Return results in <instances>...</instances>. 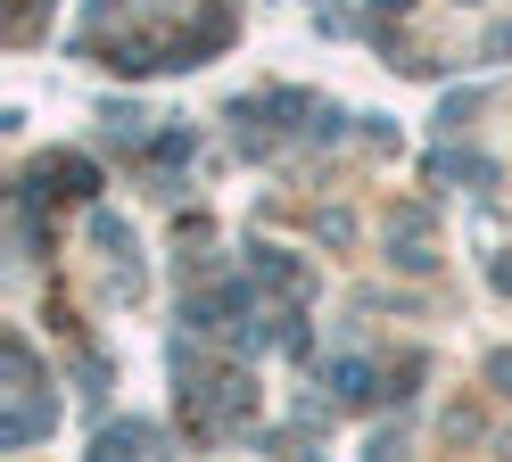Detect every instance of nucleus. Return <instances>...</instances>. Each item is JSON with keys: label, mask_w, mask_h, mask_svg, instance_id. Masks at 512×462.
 Here are the masks:
<instances>
[{"label": "nucleus", "mask_w": 512, "mask_h": 462, "mask_svg": "<svg viewBox=\"0 0 512 462\" xmlns=\"http://www.w3.org/2000/svg\"><path fill=\"white\" fill-rule=\"evenodd\" d=\"M141 446H149V429H141V421H133V429H100L91 462H141Z\"/></svg>", "instance_id": "obj_1"}, {"label": "nucleus", "mask_w": 512, "mask_h": 462, "mask_svg": "<svg viewBox=\"0 0 512 462\" xmlns=\"http://www.w3.org/2000/svg\"><path fill=\"white\" fill-rule=\"evenodd\" d=\"M331 380H339V396H364V380H372V372H364L356 355H347V363H331Z\"/></svg>", "instance_id": "obj_2"}, {"label": "nucleus", "mask_w": 512, "mask_h": 462, "mask_svg": "<svg viewBox=\"0 0 512 462\" xmlns=\"http://www.w3.org/2000/svg\"><path fill=\"white\" fill-rule=\"evenodd\" d=\"M488 380H496V388L512 396V355H496V363H488Z\"/></svg>", "instance_id": "obj_3"}]
</instances>
